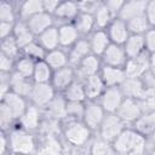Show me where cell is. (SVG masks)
<instances>
[{
    "mask_svg": "<svg viewBox=\"0 0 155 155\" xmlns=\"http://www.w3.org/2000/svg\"><path fill=\"white\" fill-rule=\"evenodd\" d=\"M84 109H85V102L67 101V119L65 120H81Z\"/></svg>",
    "mask_w": 155,
    "mask_h": 155,
    "instance_id": "f6af8a7d",
    "label": "cell"
},
{
    "mask_svg": "<svg viewBox=\"0 0 155 155\" xmlns=\"http://www.w3.org/2000/svg\"><path fill=\"white\" fill-rule=\"evenodd\" d=\"M36 40L40 42V45L46 50L51 51L57 47H59V35H58V25L53 24L46 30H44L41 34L36 36Z\"/></svg>",
    "mask_w": 155,
    "mask_h": 155,
    "instance_id": "f546056e",
    "label": "cell"
},
{
    "mask_svg": "<svg viewBox=\"0 0 155 155\" xmlns=\"http://www.w3.org/2000/svg\"><path fill=\"white\" fill-rule=\"evenodd\" d=\"M120 87L125 97L136 98V99H139L147 88L142 78H130V76L125 79V81L121 84Z\"/></svg>",
    "mask_w": 155,
    "mask_h": 155,
    "instance_id": "4316f807",
    "label": "cell"
},
{
    "mask_svg": "<svg viewBox=\"0 0 155 155\" xmlns=\"http://www.w3.org/2000/svg\"><path fill=\"white\" fill-rule=\"evenodd\" d=\"M58 35H59V47L65 50H69L81 38L73 22L61 23L58 25Z\"/></svg>",
    "mask_w": 155,
    "mask_h": 155,
    "instance_id": "ffe728a7",
    "label": "cell"
},
{
    "mask_svg": "<svg viewBox=\"0 0 155 155\" xmlns=\"http://www.w3.org/2000/svg\"><path fill=\"white\" fill-rule=\"evenodd\" d=\"M126 126L128 125H126L116 113H107L97 131V136H99L107 142L113 143L114 139L122 132Z\"/></svg>",
    "mask_w": 155,
    "mask_h": 155,
    "instance_id": "277c9868",
    "label": "cell"
},
{
    "mask_svg": "<svg viewBox=\"0 0 155 155\" xmlns=\"http://www.w3.org/2000/svg\"><path fill=\"white\" fill-rule=\"evenodd\" d=\"M105 110L101 105L98 101H86L85 102V109L81 120L94 132L97 133L104 116H105Z\"/></svg>",
    "mask_w": 155,
    "mask_h": 155,
    "instance_id": "52a82bcc",
    "label": "cell"
},
{
    "mask_svg": "<svg viewBox=\"0 0 155 155\" xmlns=\"http://www.w3.org/2000/svg\"><path fill=\"white\" fill-rule=\"evenodd\" d=\"M10 82H11V91L29 98L30 92L34 86V81L30 78H25L16 71H13L10 75Z\"/></svg>",
    "mask_w": 155,
    "mask_h": 155,
    "instance_id": "484cf974",
    "label": "cell"
},
{
    "mask_svg": "<svg viewBox=\"0 0 155 155\" xmlns=\"http://www.w3.org/2000/svg\"><path fill=\"white\" fill-rule=\"evenodd\" d=\"M1 53L6 54L13 59H17L22 54V50L13 35L1 40Z\"/></svg>",
    "mask_w": 155,
    "mask_h": 155,
    "instance_id": "ab89813d",
    "label": "cell"
},
{
    "mask_svg": "<svg viewBox=\"0 0 155 155\" xmlns=\"http://www.w3.org/2000/svg\"><path fill=\"white\" fill-rule=\"evenodd\" d=\"M1 102H4L8 107L12 115L15 116L16 121L23 115L27 107L29 105V99L27 97H23V96L18 94L13 91H10L5 97H2Z\"/></svg>",
    "mask_w": 155,
    "mask_h": 155,
    "instance_id": "ac0fdd59",
    "label": "cell"
},
{
    "mask_svg": "<svg viewBox=\"0 0 155 155\" xmlns=\"http://www.w3.org/2000/svg\"><path fill=\"white\" fill-rule=\"evenodd\" d=\"M115 154L142 155L148 151V138L137 132L132 126H126L111 143Z\"/></svg>",
    "mask_w": 155,
    "mask_h": 155,
    "instance_id": "6da1fadb",
    "label": "cell"
},
{
    "mask_svg": "<svg viewBox=\"0 0 155 155\" xmlns=\"http://www.w3.org/2000/svg\"><path fill=\"white\" fill-rule=\"evenodd\" d=\"M46 52H47V51H46V50L40 45V42H39L36 39L22 48V54L28 56V57L33 58L34 61L45 59Z\"/></svg>",
    "mask_w": 155,
    "mask_h": 155,
    "instance_id": "b9f144b4",
    "label": "cell"
},
{
    "mask_svg": "<svg viewBox=\"0 0 155 155\" xmlns=\"http://www.w3.org/2000/svg\"><path fill=\"white\" fill-rule=\"evenodd\" d=\"M127 23V27H128V30L131 34H140V35H144L145 31L150 28V24L145 17V15H140V16H137V17H133L128 21H126Z\"/></svg>",
    "mask_w": 155,
    "mask_h": 155,
    "instance_id": "60d3db41",
    "label": "cell"
},
{
    "mask_svg": "<svg viewBox=\"0 0 155 155\" xmlns=\"http://www.w3.org/2000/svg\"><path fill=\"white\" fill-rule=\"evenodd\" d=\"M44 119H45L44 109H41V108H39V107H36L29 102V105L27 107L25 111L17 120V125L19 127L34 133V132L41 130L42 124H44Z\"/></svg>",
    "mask_w": 155,
    "mask_h": 155,
    "instance_id": "5b68a950",
    "label": "cell"
},
{
    "mask_svg": "<svg viewBox=\"0 0 155 155\" xmlns=\"http://www.w3.org/2000/svg\"><path fill=\"white\" fill-rule=\"evenodd\" d=\"M10 75L11 74H4V73H1V78H0V98L5 97L11 91Z\"/></svg>",
    "mask_w": 155,
    "mask_h": 155,
    "instance_id": "f907efd6",
    "label": "cell"
},
{
    "mask_svg": "<svg viewBox=\"0 0 155 155\" xmlns=\"http://www.w3.org/2000/svg\"><path fill=\"white\" fill-rule=\"evenodd\" d=\"M93 131L82 120H64L61 134L65 145L75 149L85 148L93 138Z\"/></svg>",
    "mask_w": 155,
    "mask_h": 155,
    "instance_id": "7a4b0ae2",
    "label": "cell"
},
{
    "mask_svg": "<svg viewBox=\"0 0 155 155\" xmlns=\"http://www.w3.org/2000/svg\"><path fill=\"white\" fill-rule=\"evenodd\" d=\"M15 62L16 59L1 53L0 54V71L4 74H12L15 71Z\"/></svg>",
    "mask_w": 155,
    "mask_h": 155,
    "instance_id": "7dc6e473",
    "label": "cell"
},
{
    "mask_svg": "<svg viewBox=\"0 0 155 155\" xmlns=\"http://www.w3.org/2000/svg\"><path fill=\"white\" fill-rule=\"evenodd\" d=\"M78 79L76 69L74 65H65L63 68L53 70L51 84L54 87V90L59 93H62L71 82H74Z\"/></svg>",
    "mask_w": 155,
    "mask_h": 155,
    "instance_id": "9c48e42d",
    "label": "cell"
},
{
    "mask_svg": "<svg viewBox=\"0 0 155 155\" xmlns=\"http://www.w3.org/2000/svg\"><path fill=\"white\" fill-rule=\"evenodd\" d=\"M25 22H27L30 31L35 36H38L44 30H46L47 28H50L51 25L54 24V17H53L52 13H48V12L44 11V12H40V13L28 18Z\"/></svg>",
    "mask_w": 155,
    "mask_h": 155,
    "instance_id": "44dd1931",
    "label": "cell"
},
{
    "mask_svg": "<svg viewBox=\"0 0 155 155\" xmlns=\"http://www.w3.org/2000/svg\"><path fill=\"white\" fill-rule=\"evenodd\" d=\"M150 27H155V0H148L144 12Z\"/></svg>",
    "mask_w": 155,
    "mask_h": 155,
    "instance_id": "816d5d0a",
    "label": "cell"
},
{
    "mask_svg": "<svg viewBox=\"0 0 155 155\" xmlns=\"http://www.w3.org/2000/svg\"><path fill=\"white\" fill-rule=\"evenodd\" d=\"M107 87L109 86H121V84L127 78L124 67H113V65H102L99 71Z\"/></svg>",
    "mask_w": 155,
    "mask_h": 155,
    "instance_id": "d6986e66",
    "label": "cell"
},
{
    "mask_svg": "<svg viewBox=\"0 0 155 155\" xmlns=\"http://www.w3.org/2000/svg\"><path fill=\"white\" fill-rule=\"evenodd\" d=\"M142 113H143V110H142L139 101L136 98H130V97L124 98L121 105L119 107V109L116 111L119 117L126 125H132L142 115Z\"/></svg>",
    "mask_w": 155,
    "mask_h": 155,
    "instance_id": "30bf717a",
    "label": "cell"
},
{
    "mask_svg": "<svg viewBox=\"0 0 155 155\" xmlns=\"http://www.w3.org/2000/svg\"><path fill=\"white\" fill-rule=\"evenodd\" d=\"M131 126L148 138L155 132V111H143Z\"/></svg>",
    "mask_w": 155,
    "mask_h": 155,
    "instance_id": "83f0119b",
    "label": "cell"
},
{
    "mask_svg": "<svg viewBox=\"0 0 155 155\" xmlns=\"http://www.w3.org/2000/svg\"><path fill=\"white\" fill-rule=\"evenodd\" d=\"M81 11L79 0H62L53 12V17L62 23L73 22Z\"/></svg>",
    "mask_w": 155,
    "mask_h": 155,
    "instance_id": "5bb4252c",
    "label": "cell"
},
{
    "mask_svg": "<svg viewBox=\"0 0 155 155\" xmlns=\"http://www.w3.org/2000/svg\"><path fill=\"white\" fill-rule=\"evenodd\" d=\"M16 119L12 115L11 110L8 109V107L4 103L0 102V127L1 131L8 132L11 128H13V125L16 124Z\"/></svg>",
    "mask_w": 155,
    "mask_h": 155,
    "instance_id": "7bdbcfd3",
    "label": "cell"
},
{
    "mask_svg": "<svg viewBox=\"0 0 155 155\" xmlns=\"http://www.w3.org/2000/svg\"><path fill=\"white\" fill-rule=\"evenodd\" d=\"M10 153L13 154H31L38 151V140L33 132L22 127H13L8 132Z\"/></svg>",
    "mask_w": 155,
    "mask_h": 155,
    "instance_id": "3957f363",
    "label": "cell"
},
{
    "mask_svg": "<svg viewBox=\"0 0 155 155\" xmlns=\"http://www.w3.org/2000/svg\"><path fill=\"white\" fill-rule=\"evenodd\" d=\"M82 82H84L87 101H98V98L101 97V94L107 87L99 74L87 76L82 80Z\"/></svg>",
    "mask_w": 155,
    "mask_h": 155,
    "instance_id": "603a6c76",
    "label": "cell"
},
{
    "mask_svg": "<svg viewBox=\"0 0 155 155\" xmlns=\"http://www.w3.org/2000/svg\"><path fill=\"white\" fill-rule=\"evenodd\" d=\"M138 101L143 111H155V88L147 87L143 96Z\"/></svg>",
    "mask_w": 155,
    "mask_h": 155,
    "instance_id": "bcb514c9",
    "label": "cell"
},
{
    "mask_svg": "<svg viewBox=\"0 0 155 155\" xmlns=\"http://www.w3.org/2000/svg\"><path fill=\"white\" fill-rule=\"evenodd\" d=\"M44 114L45 117L50 120L63 122L67 119V99L64 96L58 92L53 99L44 108Z\"/></svg>",
    "mask_w": 155,
    "mask_h": 155,
    "instance_id": "8fae6325",
    "label": "cell"
},
{
    "mask_svg": "<svg viewBox=\"0 0 155 155\" xmlns=\"http://www.w3.org/2000/svg\"><path fill=\"white\" fill-rule=\"evenodd\" d=\"M62 0H42V6H44V10L48 13H52L56 11L57 6L59 5Z\"/></svg>",
    "mask_w": 155,
    "mask_h": 155,
    "instance_id": "11a10c76",
    "label": "cell"
},
{
    "mask_svg": "<svg viewBox=\"0 0 155 155\" xmlns=\"http://www.w3.org/2000/svg\"><path fill=\"white\" fill-rule=\"evenodd\" d=\"M145 51L148 53L155 52V27H150L144 34Z\"/></svg>",
    "mask_w": 155,
    "mask_h": 155,
    "instance_id": "c3c4849f",
    "label": "cell"
},
{
    "mask_svg": "<svg viewBox=\"0 0 155 155\" xmlns=\"http://www.w3.org/2000/svg\"><path fill=\"white\" fill-rule=\"evenodd\" d=\"M44 6H42V0H22L18 7V17L19 19L27 21L28 18L44 12Z\"/></svg>",
    "mask_w": 155,
    "mask_h": 155,
    "instance_id": "836d02e7",
    "label": "cell"
},
{
    "mask_svg": "<svg viewBox=\"0 0 155 155\" xmlns=\"http://www.w3.org/2000/svg\"><path fill=\"white\" fill-rule=\"evenodd\" d=\"M17 11L13 8L12 2L7 0H2L0 4V22H11L16 23L17 19Z\"/></svg>",
    "mask_w": 155,
    "mask_h": 155,
    "instance_id": "ee69618b",
    "label": "cell"
},
{
    "mask_svg": "<svg viewBox=\"0 0 155 155\" xmlns=\"http://www.w3.org/2000/svg\"><path fill=\"white\" fill-rule=\"evenodd\" d=\"M13 36L16 38V40H17V42H18L21 50H22L24 46H27L28 44H30L31 41H34V40L36 39V36L30 31V29H29L27 22L23 21V19H19V18H18V21L15 23Z\"/></svg>",
    "mask_w": 155,
    "mask_h": 155,
    "instance_id": "4dcf8cb0",
    "label": "cell"
},
{
    "mask_svg": "<svg viewBox=\"0 0 155 155\" xmlns=\"http://www.w3.org/2000/svg\"><path fill=\"white\" fill-rule=\"evenodd\" d=\"M93 17H94V22H96V29H107L115 16L102 2L93 10Z\"/></svg>",
    "mask_w": 155,
    "mask_h": 155,
    "instance_id": "d590c367",
    "label": "cell"
},
{
    "mask_svg": "<svg viewBox=\"0 0 155 155\" xmlns=\"http://www.w3.org/2000/svg\"><path fill=\"white\" fill-rule=\"evenodd\" d=\"M126 1L127 0H103V4L110 10V12L115 17H117V15L120 13V11L124 7V5H125Z\"/></svg>",
    "mask_w": 155,
    "mask_h": 155,
    "instance_id": "681fc988",
    "label": "cell"
},
{
    "mask_svg": "<svg viewBox=\"0 0 155 155\" xmlns=\"http://www.w3.org/2000/svg\"><path fill=\"white\" fill-rule=\"evenodd\" d=\"M149 70L155 74V52L149 53Z\"/></svg>",
    "mask_w": 155,
    "mask_h": 155,
    "instance_id": "9f6ffc18",
    "label": "cell"
},
{
    "mask_svg": "<svg viewBox=\"0 0 155 155\" xmlns=\"http://www.w3.org/2000/svg\"><path fill=\"white\" fill-rule=\"evenodd\" d=\"M13 28H15V23L11 22H0V39H5L8 38L11 35H13Z\"/></svg>",
    "mask_w": 155,
    "mask_h": 155,
    "instance_id": "f5cc1de1",
    "label": "cell"
},
{
    "mask_svg": "<svg viewBox=\"0 0 155 155\" xmlns=\"http://www.w3.org/2000/svg\"><path fill=\"white\" fill-rule=\"evenodd\" d=\"M52 74H53V69L48 65V63L45 59H40L35 62L31 79L34 82H51Z\"/></svg>",
    "mask_w": 155,
    "mask_h": 155,
    "instance_id": "8d00e7d4",
    "label": "cell"
},
{
    "mask_svg": "<svg viewBox=\"0 0 155 155\" xmlns=\"http://www.w3.org/2000/svg\"><path fill=\"white\" fill-rule=\"evenodd\" d=\"M150 148H151V149H150V153L155 155V144H154V145H150Z\"/></svg>",
    "mask_w": 155,
    "mask_h": 155,
    "instance_id": "6f0895ef",
    "label": "cell"
},
{
    "mask_svg": "<svg viewBox=\"0 0 155 155\" xmlns=\"http://www.w3.org/2000/svg\"><path fill=\"white\" fill-rule=\"evenodd\" d=\"M102 65H103V63H102V59H101L99 56H96L93 53L87 54L75 67L76 74H78V79L84 80L87 76H91V75H94V74H99V71L102 69Z\"/></svg>",
    "mask_w": 155,
    "mask_h": 155,
    "instance_id": "4fadbf2b",
    "label": "cell"
},
{
    "mask_svg": "<svg viewBox=\"0 0 155 155\" xmlns=\"http://www.w3.org/2000/svg\"><path fill=\"white\" fill-rule=\"evenodd\" d=\"M64 140L61 139L57 132H45L40 144L38 145V153L41 154H59L64 150Z\"/></svg>",
    "mask_w": 155,
    "mask_h": 155,
    "instance_id": "e0dca14e",
    "label": "cell"
},
{
    "mask_svg": "<svg viewBox=\"0 0 155 155\" xmlns=\"http://www.w3.org/2000/svg\"><path fill=\"white\" fill-rule=\"evenodd\" d=\"M107 31L110 38V41L117 45H124L128 39V36L131 35L126 21L121 19L120 17H114L111 23L108 25Z\"/></svg>",
    "mask_w": 155,
    "mask_h": 155,
    "instance_id": "2e32d148",
    "label": "cell"
},
{
    "mask_svg": "<svg viewBox=\"0 0 155 155\" xmlns=\"http://www.w3.org/2000/svg\"><path fill=\"white\" fill-rule=\"evenodd\" d=\"M10 151V138L8 133L5 131H1L0 134V155H5Z\"/></svg>",
    "mask_w": 155,
    "mask_h": 155,
    "instance_id": "db71d44e",
    "label": "cell"
},
{
    "mask_svg": "<svg viewBox=\"0 0 155 155\" xmlns=\"http://www.w3.org/2000/svg\"><path fill=\"white\" fill-rule=\"evenodd\" d=\"M124 69L126 75L130 78H142L147 71H149V53L145 51L139 56L127 58Z\"/></svg>",
    "mask_w": 155,
    "mask_h": 155,
    "instance_id": "7c38bea8",
    "label": "cell"
},
{
    "mask_svg": "<svg viewBox=\"0 0 155 155\" xmlns=\"http://www.w3.org/2000/svg\"><path fill=\"white\" fill-rule=\"evenodd\" d=\"M7 1H11V2H15V1H18V0H7Z\"/></svg>",
    "mask_w": 155,
    "mask_h": 155,
    "instance_id": "680465c9",
    "label": "cell"
},
{
    "mask_svg": "<svg viewBox=\"0 0 155 155\" xmlns=\"http://www.w3.org/2000/svg\"><path fill=\"white\" fill-rule=\"evenodd\" d=\"M102 63L104 65H113V67H124L127 56L124 48V45H117L110 42V45L107 47L104 53L101 56Z\"/></svg>",
    "mask_w": 155,
    "mask_h": 155,
    "instance_id": "9a60e30c",
    "label": "cell"
},
{
    "mask_svg": "<svg viewBox=\"0 0 155 155\" xmlns=\"http://www.w3.org/2000/svg\"><path fill=\"white\" fill-rule=\"evenodd\" d=\"M124 48L127 58H132L145 52V42L144 35L140 34H131L126 42L124 44Z\"/></svg>",
    "mask_w": 155,
    "mask_h": 155,
    "instance_id": "1f68e13d",
    "label": "cell"
},
{
    "mask_svg": "<svg viewBox=\"0 0 155 155\" xmlns=\"http://www.w3.org/2000/svg\"><path fill=\"white\" fill-rule=\"evenodd\" d=\"M35 62L36 61H34L33 58H30L28 56H24V54H21L15 62V71L25 76V78L31 79L33 73H34Z\"/></svg>",
    "mask_w": 155,
    "mask_h": 155,
    "instance_id": "f35d334b",
    "label": "cell"
},
{
    "mask_svg": "<svg viewBox=\"0 0 155 155\" xmlns=\"http://www.w3.org/2000/svg\"><path fill=\"white\" fill-rule=\"evenodd\" d=\"M45 61L48 63V65L56 70L59 68H63L65 65H69V57L68 51L62 47H57L54 50L47 51L45 56Z\"/></svg>",
    "mask_w": 155,
    "mask_h": 155,
    "instance_id": "d6a6232c",
    "label": "cell"
},
{
    "mask_svg": "<svg viewBox=\"0 0 155 155\" xmlns=\"http://www.w3.org/2000/svg\"><path fill=\"white\" fill-rule=\"evenodd\" d=\"M87 38L90 41L91 52L96 56H99V57L104 53V51L107 50V47L111 42L107 29H96Z\"/></svg>",
    "mask_w": 155,
    "mask_h": 155,
    "instance_id": "7402d4cb",
    "label": "cell"
},
{
    "mask_svg": "<svg viewBox=\"0 0 155 155\" xmlns=\"http://www.w3.org/2000/svg\"><path fill=\"white\" fill-rule=\"evenodd\" d=\"M148 0H127L121 8L117 17H120L124 21H128L133 17L144 15L145 7H147Z\"/></svg>",
    "mask_w": 155,
    "mask_h": 155,
    "instance_id": "f1b7e54d",
    "label": "cell"
},
{
    "mask_svg": "<svg viewBox=\"0 0 155 155\" xmlns=\"http://www.w3.org/2000/svg\"><path fill=\"white\" fill-rule=\"evenodd\" d=\"M68 51V57H69V64L76 67L80 61L86 57L87 54L92 53L91 52V46H90V41L88 38H84L81 36Z\"/></svg>",
    "mask_w": 155,
    "mask_h": 155,
    "instance_id": "cb8c5ba5",
    "label": "cell"
},
{
    "mask_svg": "<svg viewBox=\"0 0 155 155\" xmlns=\"http://www.w3.org/2000/svg\"><path fill=\"white\" fill-rule=\"evenodd\" d=\"M90 154L93 155H107V154H115V150L113 148V144L110 142L104 140L99 136L93 137L92 140L88 144V150Z\"/></svg>",
    "mask_w": 155,
    "mask_h": 155,
    "instance_id": "74e56055",
    "label": "cell"
},
{
    "mask_svg": "<svg viewBox=\"0 0 155 155\" xmlns=\"http://www.w3.org/2000/svg\"><path fill=\"white\" fill-rule=\"evenodd\" d=\"M57 93L58 92L54 90L51 82H34L33 90L28 99L31 104L44 109Z\"/></svg>",
    "mask_w": 155,
    "mask_h": 155,
    "instance_id": "8992f818",
    "label": "cell"
},
{
    "mask_svg": "<svg viewBox=\"0 0 155 155\" xmlns=\"http://www.w3.org/2000/svg\"><path fill=\"white\" fill-rule=\"evenodd\" d=\"M62 94L69 102H86L87 101L85 87H84V82L80 79H76L74 82H71L62 92Z\"/></svg>",
    "mask_w": 155,
    "mask_h": 155,
    "instance_id": "e575fe53",
    "label": "cell"
},
{
    "mask_svg": "<svg viewBox=\"0 0 155 155\" xmlns=\"http://www.w3.org/2000/svg\"><path fill=\"white\" fill-rule=\"evenodd\" d=\"M73 23L76 27L80 36H84V38H87L93 30H96V22H94L93 12L80 11L79 15L73 21Z\"/></svg>",
    "mask_w": 155,
    "mask_h": 155,
    "instance_id": "d4e9b609",
    "label": "cell"
},
{
    "mask_svg": "<svg viewBox=\"0 0 155 155\" xmlns=\"http://www.w3.org/2000/svg\"><path fill=\"white\" fill-rule=\"evenodd\" d=\"M124 98L125 96L120 86H109L105 87V90L98 98V102L101 103L105 113H116Z\"/></svg>",
    "mask_w": 155,
    "mask_h": 155,
    "instance_id": "ba28073f",
    "label": "cell"
}]
</instances>
